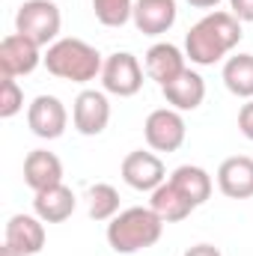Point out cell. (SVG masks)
<instances>
[{
  "label": "cell",
  "instance_id": "5bb4252c",
  "mask_svg": "<svg viewBox=\"0 0 253 256\" xmlns=\"http://www.w3.org/2000/svg\"><path fill=\"white\" fill-rule=\"evenodd\" d=\"M218 188L230 200H250L253 196V158L232 155L218 167Z\"/></svg>",
  "mask_w": 253,
  "mask_h": 256
},
{
  "label": "cell",
  "instance_id": "e0dca14e",
  "mask_svg": "<svg viewBox=\"0 0 253 256\" xmlns=\"http://www.w3.org/2000/svg\"><path fill=\"white\" fill-rule=\"evenodd\" d=\"M74 206H78V196L66 185H54V188L36 191V196H33V214L42 218L45 224H63V220H68L74 214Z\"/></svg>",
  "mask_w": 253,
  "mask_h": 256
},
{
  "label": "cell",
  "instance_id": "8fae6325",
  "mask_svg": "<svg viewBox=\"0 0 253 256\" xmlns=\"http://www.w3.org/2000/svg\"><path fill=\"white\" fill-rule=\"evenodd\" d=\"M45 220L36 214H12L6 220V232H3V244H9L12 250L24 256H36L45 248Z\"/></svg>",
  "mask_w": 253,
  "mask_h": 256
},
{
  "label": "cell",
  "instance_id": "ac0fdd59",
  "mask_svg": "<svg viewBox=\"0 0 253 256\" xmlns=\"http://www.w3.org/2000/svg\"><path fill=\"white\" fill-rule=\"evenodd\" d=\"M149 208H152L164 224H179V220H185L190 212H194V202L167 179L164 185H158V188L152 191V196H149Z\"/></svg>",
  "mask_w": 253,
  "mask_h": 256
},
{
  "label": "cell",
  "instance_id": "30bf717a",
  "mask_svg": "<svg viewBox=\"0 0 253 256\" xmlns=\"http://www.w3.org/2000/svg\"><path fill=\"white\" fill-rule=\"evenodd\" d=\"M27 126L39 140H57L66 134L68 110L57 96H36L27 108Z\"/></svg>",
  "mask_w": 253,
  "mask_h": 256
},
{
  "label": "cell",
  "instance_id": "83f0119b",
  "mask_svg": "<svg viewBox=\"0 0 253 256\" xmlns=\"http://www.w3.org/2000/svg\"><path fill=\"white\" fill-rule=\"evenodd\" d=\"M0 256H24V254H18V250H12L9 244H3V248H0Z\"/></svg>",
  "mask_w": 253,
  "mask_h": 256
},
{
  "label": "cell",
  "instance_id": "7402d4cb",
  "mask_svg": "<svg viewBox=\"0 0 253 256\" xmlns=\"http://www.w3.org/2000/svg\"><path fill=\"white\" fill-rule=\"evenodd\" d=\"M92 12L104 27H122L131 21L134 0H92Z\"/></svg>",
  "mask_w": 253,
  "mask_h": 256
},
{
  "label": "cell",
  "instance_id": "2e32d148",
  "mask_svg": "<svg viewBox=\"0 0 253 256\" xmlns=\"http://www.w3.org/2000/svg\"><path fill=\"white\" fill-rule=\"evenodd\" d=\"M161 92H164V98H167V104L173 110H182V114L185 110H196L206 102V80H202L200 72L185 68L176 80H170L167 86H161Z\"/></svg>",
  "mask_w": 253,
  "mask_h": 256
},
{
  "label": "cell",
  "instance_id": "ba28073f",
  "mask_svg": "<svg viewBox=\"0 0 253 256\" xmlns=\"http://www.w3.org/2000/svg\"><path fill=\"white\" fill-rule=\"evenodd\" d=\"M110 122V102L108 92L98 90H84L78 92L74 104H72V126L84 137H98Z\"/></svg>",
  "mask_w": 253,
  "mask_h": 256
},
{
  "label": "cell",
  "instance_id": "7a4b0ae2",
  "mask_svg": "<svg viewBox=\"0 0 253 256\" xmlns=\"http://www.w3.org/2000/svg\"><path fill=\"white\" fill-rule=\"evenodd\" d=\"M161 232H164V220L149 206H131L108 224V244L110 250L128 256L158 244Z\"/></svg>",
  "mask_w": 253,
  "mask_h": 256
},
{
  "label": "cell",
  "instance_id": "6da1fadb",
  "mask_svg": "<svg viewBox=\"0 0 253 256\" xmlns=\"http://www.w3.org/2000/svg\"><path fill=\"white\" fill-rule=\"evenodd\" d=\"M242 21L232 12L212 9L202 15L185 36V57L194 66H214L230 57L242 42Z\"/></svg>",
  "mask_w": 253,
  "mask_h": 256
},
{
  "label": "cell",
  "instance_id": "8992f818",
  "mask_svg": "<svg viewBox=\"0 0 253 256\" xmlns=\"http://www.w3.org/2000/svg\"><path fill=\"white\" fill-rule=\"evenodd\" d=\"M143 66L134 54L128 51H116L110 54L104 66H102V86L104 92L110 96H120V98H131L143 90Z\"/></svg>",
  "mask_w": 253,
  "mask_h": 256
},
{
  "label": "cell",
  "instance_id": "d6986e66",
  "mask_svg": "<svg viewBox=\"0 0 253 256\" xmlns=\"http://www.w3.org/2000/svg\"><path fill=\"white\" fill-rule=\"evenodd\" d=\"M170 182L194 202V208L202 206V202L212 196V191H214L212 176H208L202 167H196V164H182V167H176V170L170 173Z\"/></svg>",
  "mask_w": 253,
  "mask_h": 256
},
{
  "label": "cell",
  "instance_id": "7c38bea8",
  "mask_svg": "<svg viewBox=\"0 0 253 256\" xmlns=\"http://www.w3.org/2000/svg\"><path fill=\"white\" fill-rule=\"evenodd\" d=\"M185 51L173 42H155L146 54H143V68L146 74L158 84V86H167L170 80H176L188 66H185Z\"/></svg>",
  "mask_w": 253,
  "mask_h": 256
},
{
  "label": "cell",
  "instance_id": "9a60e30c",
  "mask_svg": "<svg viewBox=\"0 0 253 256\" xmlns=\"http://www.w3.org/2000/svg\"><path fill=\"white\" fill-rule=\"evenodd\" d=\"M24 182H27V188H33V194L54 188V185H63V161L48 149L27 152V158H24Z\"/></svg>",
  "mask_w": 253,
  "mask_h": 256
},
{
  "label": "cell",
  "instance_id": "5b68a950",
  "mask_svg": "<svg viewBox=\"0 0 253 256\" xmlns=\"http://www.w3.org/2000/svg\"><path fill=\"white\" fill-rule=\"evenodd\" d=\"M143 137H146L152 152H176V149H182V143L188 137V126H185L182 110H173V108L152 110L146 116V122H143Z\"/></svg>",
  "mask_w": 253,
  "mask_h": 256
},
{
  "label": "cell",
  "instance_id": "52a82bcc",
  "mask_svg": "<svg viewBox=\"0 0 253 256\" xmlns=\"http://www.w3.org/2000/svg\"><path fill=\"white\" fill-rule=\"evenodd\" d=\"M39 63H45L42 57V48L21 36V33H9L3 42H0V78H24V74H33Z\"/></svg>",
  "mask_w": 253,
  "mask_h": 256
},
{
  "label": "cell",
  "instance_id": "4316f807",
  "mask_svg": "<svg viewBox=\"0 0 253 256\" xmlns=\"http://www.w3.org/2000/svg\"><path fill=\"white\" fill-rule=\"evenodd\" d=\"M185 3H190L194 9H214L220 0H185Z\"/></svg>",
  "mask_w": 253,
  "mask_h": 256
},
{
  "label": "cell",
  "instance_id": "603a6c76",
  "mask_svg": "<svg viewBox=\"0 0 253 256\" xmlns=\"http://www.w3.org/2000/svg\"><path fill=\"white\" fill-rule=\"evenodd\" d=\"M24 108V92L18 86L15 78H3L0 80V116L3 120H12L15 114H21Z\"/></svg>",
  "mask_w": 253,
  "mask_h": 256
},
{
  "label": "cell",
  "instance_id": "277c9868",
  "mask_svg": "<svg viewBox=\"0 0 253 256\" xmlns=\"http://www.w3.org/2000/svg\"><path fill=\"white\" fill-rule=\"evenodd\" d=\"M63 15L54 0H24L15 12V33L33 39L39 48H51L60 39Z\"/></svg>",
  "mask_w": 253,
  "mask_h": 256
},
{
  "label": "cell",
  "instance_id": "44dd1931",
  "mask_svg": "<svg viewBox=\"0 0 253 256\" xmlns=\"http://www.w3.org/2000/svg\"><path fill=\"white\" fill-rule=\"evenodd\" d=\"M86 202H90V218L98 224H110L120 214V191L108 182H98L86 191Z\"/></svg>",
  "mask_w": 253,
  "mask_h": 256
},
{
  "label": "cell",
  "instance_id": "cb8c5ba5",
  "mask_svg": "<svg viewBox=\"0 0 253 256\" xmlns=\"http://www.w3.org/2000/svg\"><path fill=\"white\" fill-rule=\"evenodd\" d=\"M238 131L248 140H253V98L248 104H242V110H238Z\"/></svg>",
  "mask_w": 253,
  "mask_h": 256
},
{
  "label": "cell",
  "instance_id": "d4e9b609",
  "mask_svg": "<svg viewBox=\"0 0 253 256\" xmlns=\"http://www.w3.org/2000/svg\"><path fill=\"white\" fill-rule=\"evenodd\" d=\"M230 12L244 24H253V0H230Z\"/></svg>",
  "mask_w": 253,
  "mask_h": 256
},
{
  "label": "cell",
  "instance_id": "9c48e42d",
  "mask_svg": "<svg viewBox=\"0 0 253 256\" xmlns=\"http://www.w3.org/2000/svg\"><path fill=\"white\" fill-rule=\"evenodd\" d=\"M122 182L134 191H155L158 185L167 182V170H164V161L155 155V152H146V149H134L122 158Z\"/></svg>",
  "mask_w": 253,
  "mask_h": 256
},
{
  "label": "cell",
  "instance_id": "484cf974",
  "mask_svg": "<svg viewBox=\"0 0 253 256\" xmlns=\"http://www.w3.org/2000/svg\"><path fill=\"white\" fill-rule=\"evenodd\" d=\"M182 256H224V254H220L214 244H206V242H202V244H194V248H188Z\"/></svg>",
  "mask_w": 253,
  "mask_h": 256
},
{
  "label": "cell",
  "instance_id": "3957f363",
  "mask_svg": "<svg viewBox=\"0 0 253 256\" xmlns=\"http://www.w3.org/2000/svg\"><path fill=\"white\" fill-rule=\"evenodd\" d=\"M102 54L84 42V39H57L48 51H45V68L60 78V80H72V84H90L96 78H102Z\"/></svg>",
  "mask_w": 253,
  "mask_h": 256
},
{
  "label": "cell",
  "instance_id": "4fadbf2b",
  "mask_svg": "<svg viewBox=\"0 0 253 256\" xmlns=\"http://www.w3.org/2000/svg\"><path fill=\"white\" fill-rule=\"evenodd\" d=\"M179 18L176 0H134L131 21L143 36H161L167 33Z\"/></svg>",
  "mask_w": 253,
  "mask_h": 256
},
{
  "label": "cell",
  "instance_id": "ffe728a7",
  "mask_svg": "<svg viewBox=\"0 0 253 256\" xmlns=\"http://www.w3.org/2000/svg\"><path fill=\"white\" fill-rule=\"evenodd\" d=\"M224 86L238 96V98H253V54H232L224 63Z\"/></svg>",
  "mask_w": 253,
  "mask_h": 256
}]
</instances>
